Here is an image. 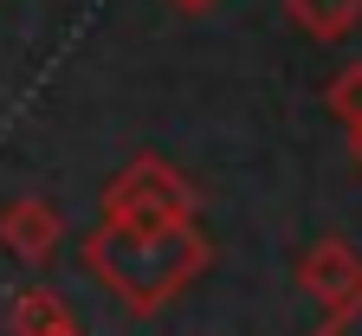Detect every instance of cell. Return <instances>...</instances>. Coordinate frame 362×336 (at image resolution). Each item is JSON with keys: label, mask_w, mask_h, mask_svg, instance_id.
I'll return each mask as SVG.
<instances>
[{"label": "cell", "mask_w": 362, "mask_h": 336, "mask_svg": "<svg viewBox=\"0 0 362 336\" xmlns=\"http://www.w3.org/2000/svg\"><path fill=\"white\" fill-rule=\"evenodd\" d=\"M78 259L129 317H156L214 265V246L194 220H181V226H110V220H98L84 233Z\"/></svg>", "instance_id": "6da1fadb"}, {"label": "cell", "mask_w": 362, "mask_h": 336, "mask_svg": "<svg viewBox=\"0 0 362 336\" xmlns=\"http://www.w3.org/2000/svg\"><path fill=\"white\" fill-rule=\"evenodd\" d=\"M201 214V187L162 156H129L104 181V220L110 226H181Z\"/></svg>", "instance_id": "7a4b0ae2"}, {"label": "cell", "mask_w": 362, "mask_h": 336, "mask_svg": "<svg viewBox=\"0 0 362 336\" xmlns=\"http://www.w3.org/2000/svg\"><path fill=\"white\" fill-rule=\"evenodd\" d=\"M291 278H298V291L317 311H337V304H349L362 291V253L349 246L343 233H324V239H310V246L298 253Z\"/></svg>", "instance_id": "3957f363"}, {"label": "cell", "mask_w": 362, "mask_h": 336, "mask_svg": "<svg viewBox=\"0 0 362 336\" xmlns=\"http://www.w3.org/2000/svg\"><path fill=\"white\" fill-rule=\"evenodd\" d=\"M65 246V214L39 195H20L0 207V253H13L20 265H52V253Z\"/></svg>", "instance_id": "277c9868"}, {"label": "cell", "mask_w": 362, "mask_h": 336, "mask_svg": "<svg viewBox=\"0 0 362 336\" xmlns=\"http://www.w3.org/2000/svg\"><path fill=\"white\" fill-rule=\"evenodd\" d=\"M71 323L78 317H71V304L52 291V284H26V291H13V304H7V336H59Z\"/></svg>", "instance_id": "5b68a950"}, {"label": "cell", "mask_w": 362, "mask_h": 336, "mask_svg": "<svg viewBox=\"0 0 362 336\" xmlns=\"http://www.w3.org/2000/svg\"><path fill=\"white\" fill-rule=\"evenodd\" d=\"M285 20L304 39H349L362 26V0H285Z\"/></svg>", "instance_id": "8992f818"}, {"label": "cell", "mask_w": 362, "mask_h": 336, "mask_svg": "<svg viewBox=\"0 0 362 336\" xmlns=\"http://www.w3.org/2000/svg\"><path fill=\"white\" fill-rule=\"evenodd\" d=\"M324 104H330V117H337L343 129H362V59L343 65V71L324 84Z\"/></svg>", "instance_id": "52a82bcc"}, {"label": "cell", "mask_w": 362, "mask_h": 336, "mask_svg": "<svg viewBox=\"0 0 362 336\" xmlns=\"http://www.w3.org/2000/svg\"><path fill=\"white\" fill-rule=\"evenodd\" d=\"M310 336H362V291H356L349 304H337V311H324V323H317Z\"/></svg>", "instance_id": "ba28073f"}, {"label": "cell", "mask_w": 362, "mask_h": 336, "mask_svg": "<svg viewBox=\"0 0 362 336\" xmlns=\"http://www.w3.org/2000/svg\"><path fill=\"white\" fill-rule=\"evenodd\" d=\"M168 7H175V13H214L220 0H168Z\"/></svg>", "instance_id": "9c48e42d"}, {"label": "cell", "mask_w": 362, "mask_h": 336, "mask_svg": "<svg viewBox=\"0 0 362 336\" xmlns=\"http://www.w3.org/2000/svg\"><path fill=\"white\" fill-rule=\"evenodd\" d=\"M349 162L362 168V129H349Z\"/></svg>", "instance_id": "30bf717a"}, {"label": "cell", "mask_w": 362, "mask_h": 336, "mask_svg": "<svg viewBox=\"0 0 362 336\" xmlns=\"http://www.w3.org/2000/svg\"><path fill=\"white\" fill-rule=\"evenodd\" d=\"M59 336H84V330H78V323H71V330H59Z\"/></svg>", "instance_id": "8fae6325"}]
</instances>
